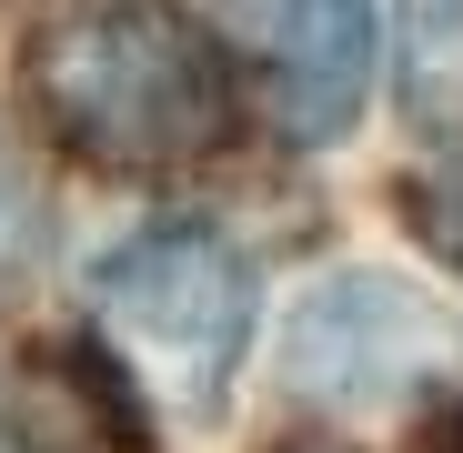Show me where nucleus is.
<instances>
[{
    "instance_id": "f257e3e1",
    "label": "nucleus",
    "mask_w": 463,
    "mask_h": 453,
    "mask_svg": "<svg viewBox=\"0 0 463 453\" xmlns=\"http://www.w3.org/2000/svg\"><path fill=\"white\" fill-rule=\"evenodd\" d=\"M41 121L101 172H182L232 131L212 41L172 0H91L31 41Z\"/></svg>"
},
{
    "instance_id": "f03ea898",
    "label": "nucleus",
    "mask_w": 463,
    "mask_h": 453,
    "mask_svg": "<svg viewBox=\"0 0 463 453\" xmlns=\"http://www.w3.org/2000/svg\"><path fill=\"white\" fill-rule=\"evenodd\" d=\"M91 313H101L121 373L162 413H212L242 343H252V272L222 232L162 222V232L121 242L91 272Z\"/></svg>"
},
{
    "instance_id": "7ed1b4c3",
    "label": "nucleus",
    "mask_w": 463,
    "mask_h": 453,
    "mask_svg": "<svg viewBox=\"0 0 463 453\" xmlns=\"http://www.w3.org/2000/svg\"><path fill=\"white\" fill-rule=\"evenodd\" d=\"M232 51L282 121V141H343L373 91V0H222Z\"/></svg>"
},
{
    "instance_id": "20e7f679",
    "label": "nucleus",
    "mask_w": 463,
    "mask_h": 453,
    "mask_svg": "<svg viewBox=\"0 0 463 453\" xmlns=\"http://www.w3.org/2000/svg\"><path fill=\"white\" fill-rule=\"evenodd\" d=\"M453 343L393 282H333L292 333V383L302 393H393L403 373H433Z\"/></svg>"
},
{
    "instance_id": "39448f33",
    "label": "nucleus",
    "mask_w": 463,
    "mask_h": 453,
    "mask_svg": "<svg viewBox=\"0 0 463 453\" xmlns=\"http://www.w3.org/2000/svg\"><path fill=\"white\" fill-rule=\"evenodd\" d=\"M41 242H51V202H41L31 162H21V141L0 131V292H11V282H31Z\"/></svg>"
},
{
    "instance_id": "423d86ee",
    "label": "nucleus",
    "mask_w": 463,
    "mask_h": 453,
    "mask_svg": "<svg viewBox=\"0 0 463 453\" xmlns=\"http://www.w3.org/2000/svg\"><path fill=\"white\" fill-rule=\"evenodd\" d=\"M0 453H61V433H51L21 393H0Z\"/></svg>"
},
{
    "instance_id": "0eeeda50",
    "label": "nucleus",
    "mask_w": 463,
    "mask_h": 453,
    "mask_svg": "<svg viewBox=\"0 0 463 453\" xmlns=\"http://www.w3.org/2000/svg\"><path fill=\"white\" fill-rule=\"evenodd\" d=\"M443 242H453V262H463V162H453V182H443Z\"/></svg>"
},
{
    "instance_id": "6e6552de",
    "label": "nucleus",
    "mask_w": 463,
    "mask_h": 453,
    "mask_svg": "<svg viewBox=\"0 0 463 453\" xmlns=\"http://www.w3.org/2000/svg\"><path fill=\"white\" fill-rule=\"evenodd\" d=\"M423 453H463V423H453V433H433V443H423Z\"/></svg>"
}]
</instances>
